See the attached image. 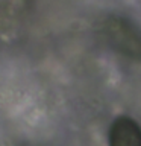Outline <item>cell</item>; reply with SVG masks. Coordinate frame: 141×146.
Segmentation results:
<instances>
[{"instance_id": "cell-1", "label": "cell", "mask_w": 141, "mask_h": 146, "mask_svg": "<svg viewBox=\"0 0 141 146\" xmlns=\"http://www.w3.org/2000/svg\"><path fill=\"white\" fill-rule=\"evenodd\" d=\"M109 146H141V126L129 116H118L109 128Z\"/></svg>"}]
</instances>
